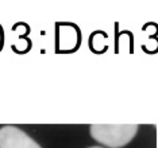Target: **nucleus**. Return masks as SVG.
<instances>
[{
	"label": "nucleus",
	"instance_id": "f257e3e1",
	"mask_svg": "<svg viewBox=\"0 0 158 148\" xmlns=\"http://www.w3.org/2000/svg\"><path fill=\"white\" fill-rule=\"evenodd\" d=\"M91 136L98 143L108 148H122L127 146L138 132L136 124H92Z\"/></svg>",
	"mask_w": 158,
	"mask_h": 148
},
{
	"label": "nucleus",
	"instance_id": "f03ea898",
	"mask_svg": "<svg viewBox=\"0 0 158 148\" xmlns=\"http://www.w3.org/2000/svg\"><path fill=\"white\" fill-rule=\"evenodd\" d=\"M57 53H73L81 42V32L73 23H57Z\"/></svg>",
	"mask_w": 158,
	"mask_h": 148
},
{
	"label": "nucleus",
	"instance_id": "7ed1b4c3",
	"mask_svg": "<svg viewBox=\"0 0 158 148\" xmlns=\"http://www.w3.org/2000/svg\"><path fill=\"white\" fill-rule=\"evenodd\" d=\"M0 148H42L22 129L6 125L0 128Z\"/></svg>",
	"mask_w": 158,
	"mask_h": 148
},
{
	"label": "nucleus",
	"instance_id": "20e7f679",
	"mask_svg": "<svg viewBox=\"0 0 158 148\" xmlns=\"http://www.w3.org/2000/svg\"><path fill=\"white\" fill-rule=\"evenodd\" d=\"M3 46H4V30L0 24V51L3 50Z\"/></svg>",
	"mask_w": 158,
	"mask_h": 148
},
{
	"label": "nucleus",
	"instance_id": "39448f33",
	"mask_svg": "<svg viewBox=\"0 0 158 148\" xmlns=\"http://www.w3.org/2000/svg\"><path fill=\"white\" fill-rule=\"evenodd\" d=\"M89 148H102V147H89Z\"/></svg>",
	"mask_w": 158,
	"mask_h": 148
}]
</instances>
